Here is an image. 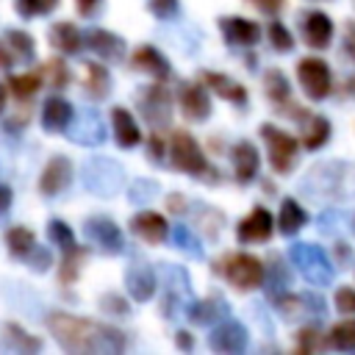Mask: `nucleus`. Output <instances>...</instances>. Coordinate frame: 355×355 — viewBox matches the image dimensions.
<instances>
[{"instance_id":"cd10ccee","label":"nucleus","mask_w":355,"mask_h":355,"mask_svg":"<svg viewBox=\"0 0 355 355\" xmlns=\"http://www.w3.org/2000/svg\"><path fill=\"white\" fill-rule=\"evenodd\" d=\"M305 222H308L305 208H302L297 200H283L280 214H277V230H280L283 236H294L300 227H305Z\"/></svg>"},{"instance_id":"603ef678","label":"nucleus","mask_w":355,"mask_h":355,"mask_svg":"<svg viewBox=\"0 0 355 355\" xmlns=\"http://www.w3.org/2000/svg\"><path fill=\"white\" fill-rule=\"evenodd\" d=\"M11 205V189L6 183H0V214H6Z\"/></svg>"},{"instance_id":"39448f33","label":"nucleus","mask_w":355,"mask_h":355,"mask_svg":"<svg viewBox=\"0 0 355 355\" xmlns=\"http://www.w3.org/2000/svg\"><path fill=\"white\" fill-rule=\"evenodd\" d=\"M261 136H263V141H266L272 169L280 172V175L291 172V166L297 164L300 141H297L291 133H286V130H280V128H275V125H261Z\"/></svg>"},{"instance_id":"de8ad7c7","label":"nucleus","mask_w":355,"mask_h":355,"mask_svg":"<svg viewBox=\"0 0 355 355\" xmlns=\"http://www.w3.org/2000/svg\"><path fill=\"white\" fill-rule=\"evenodd\" d=\"M344 50H347V55L355 61V19L347 22V28H344Z\"/></svg>"},{"instance_id":"c9c22d12","label":"nucleus","mask_w":355,"mask_h":355,"mask_svg":"<svg viewBox=\"0 0 355 355\" xmlns=\"http://www.w3.org/2000/svg\"><path fill=\"white\" fill-rule=\"evenodd\" d=\"M39 86H42V75H31V72L28 75H11L8 83H6V89H11V94L19 97V100L22 97H31Z\"/></svg>"},{"instance_id":"ddd939ff","label":"nucleus","mask_w":355,"mask_h":355,"mask_svg":"<svg viewBox=\"0 0 355 355\" xmlns=\"http://www.w3.org/2000/svg\"><path fill=\"white\" fill-rule=\"evenodd\" d=\"M219 28H222L225 39H227L230 44H236V47H252V44H258V39H261L258 22L244 19V17H225V19L219 22Z\"/></svg>"},{"instance_id":"b1692460","label":"nucleus","mask_w":355,"mask_h":355,"mask_svg":"<svg viewBox=\"0 0 355 355\" xmlns=\"http://www.w3.org/2000/svg\"><path fill=\"white\" fill-rule=\"evenodd\" d=\"M202 78V83L208 86V89H214L222 100H227V103H247V89L241 86V83H236L233 78H227V75H219V72H202L200 75Z\"/></svg>"},{"instance_id":"a19ab883","label":"nucleus","mask_w":355,"mask_h":355,"mask_svg":"<svg viewBox=\"0 0 355 355\" xmlns=\"http://www.w3.org/2000/svg\"><path fill=\"white\" fill-rule=\"evenodd\" d=\"M6 42L11 44V50L17 53V55H22V58H33V39L25 33V31H8L6 33Z\"/></svg>"},{"instance_id":"412c9836","label":"nucleus","mask_w":355,"mask_h":355,"mask_svg":"<svg viewBox=\"0 0 355 355\" xmlns=\"http://www.w3.org/2000/svg\"><path fill=\"white\" fill-rule=\"evenodd\" d=\"M130 227H133L136 236H141L147 244H161V241L166 239V233H169L166 219H164L161 214H155V211H141V214H136L133 222H130Z\"/></svg>"},{"instance_id":"6e6552de","label":"nucleus","mask_w":355,"mask_h":355,"mask_svg":"<svg viewBox=\"0 0 355 355\" xmlns=\"http://www.w3.org/2000/svg\"><path fill=\"white\" fill-rule=\"evenodd\" d=\"M275 230V216L263 208V205H255L236 227V236L241 244H261V241H269Z\"/></svg>"},{"instance_id":"37998d69","label":"nucleus","mask_w":355,"mask_h":355,"mask_svg":"<svg viewBox=\"0 0 355 355\" xmlns=\"http://www.w3.org/2000/svg\"><path fill=\"white\" fill-rule=\"evenodd\" d=\"M333 302H336V311H341V313H347V316H355V288H352V286L336 288Z\"/></svg>"},{"instance_id":"a878e982","label":"nucleus","mask_w":355,"mask_h":355,"mask_svg":"<svg viewBox=\"0 0 355 355\" xmlns=\"http://www.w3.org/2000/svg\"><path fill=\"white\" fill-rule=\"evenodd\" d=\"M86 42H89V47H92L97 55H103V58H122V53H125V42H122L116 33L103 31V28H92V31L86 33Z\"/></svg>"},{"instance_id":"f8f14e48","label":"nucleus","mask_w":355,"mask_h":355,"mask_svg":"<svg viewBox=\"0 0 355 355\" xmlns=\"http://www.w3.org/2000/svg\"><path fill=\"white\" fill-rule=\"evenodd\" d=\"M86 236L103 250V252H122V233L119 227L105 216H92L86 222Z\"/></svg>"},{"instance_id":"6e6d98bb","label":"nucleus","mask_w":355,"mask_h":355,"mask_svg":"<svg viewBox=\"0 0 355 355\" xmlns=\"http://www.w3.org/2000/svg\"><path fill=\"white\" fill-rule=\"evenodd\" d=\"M336 255H338V261H347V258H352V250H349V244H347V241H338V244H336Z\"/></svg>"},{"instance_id":"5fc2aeb1","label":"nucleus","mask_w":355,"mask_h":355,"mask_svg":"<svg viewBox=\"0 0 355 355\" xmlns=\"http://www.w3.org/2000/svg\"><path fill=\"white\" fill-rule=\"evenodd\" d=\"M186 197H180V194H172L169 200H166V205H169V211H183L186 208V202H183Z\"/></svg>"},{"instance_id":"bb28decb","label":"nucleus","mask_w":355,"mask_h":355,"mask_svg":"<svg viewBox=\"0 0 355 355\" xmlns=\"http://www.w3.org/2000/svg\"><path fill=\"white\" fill-rule=\"evenodd\" d=\"M130 64H133L136 69H141V72H150V75L158 78V80L169 78V64H166V58H164L155 47H139V50L133 53Z\"/></svg>"},{"instance_id":"e433bc0d","label":"nucleus","mask_w":355,"mask_h":355,"mask_svg":"<svg viewBox=\"0 0 355 355\" xmlns=\"http://www.w3.org/2000/svg\"><path fill=\"white\" fill-rule=\"evenodd\" d=\"M266 36H269V42H272V47L275 50H280V53H288L291 47H294V36L288 33V28L283 25V22H269V28H266Z\"/></svg>"},{"instance_id":"6ab92c4d","label":"nucleus","mask_w":355,"mask_h":355,"mask_svg":"<svg viewBox=\"0 0 355 355\" xmlns=\"http://www.w3.org/2000/svg\"><path fill=\"white\" fill-rule=\"evenodd\" d=\"M258 166H261V158H258V150L252 141H236L233 144V172H236V180L239 183H250L255 175H258Z\"/></svg>"},{"instance_id":"a211bd4d","label":"nucleus","mask_w":355,"mask_h":355,"mask_svg":"<svg viewBox=\"0 0 355 355\" xmlns=\"http://www.w3.org/2000/svg\"><path fill=\"white\" fill-rule=\"evenodd\" d=\"M330 139V119L322 114H302V128H300V144L305 150H319Z\"/></svg>"},{"instance_id":"c756f323","label":"nucleus","mask_w":355,"mask_h":355,"mask_svg":"<svg viewBox=\"0 0 355 355\" xmlns=\"http://www.w3.org/2000/svg\"><path fill=\"white\" fill-rule=\"evenodd\" d=\"M108 86H111V78H108V69L103 64H86V78H83V89L92 100H103L108 94Z\"/></svg>"},{"instance_id":"1a4fd4ad","label":"nucleus","mask_w":355,"mask_h":355,"mask_svg":"<svg viewBox=\"0 0 355 355\" xmlns=\"http://www.w3.org/2000/svg\"><path fill=\"white\" fill-rule=\"evenodd\" d=\"M139 108H141V116L150 122V125H166L169 122V114H172V100H169V92L164 86H147L139 97Z\"/></svg>"},{"instance_id":"bf43d9fd","label":"nucleus","mask_w":355,"mask_h":355,"mask_svg":"<svg viewBox=\"0 0 355 355\" xmlns=\"http://www.w3.org/2000/svg\"><path fill=\"white\" fill-rule=\"evenodd\" d=\"M349 92H352V94H355V75H352V78H349Z\"/></svg>"},{"instance_id":"58836bf2","label":"nucleus","mask_w":355,"mask_h":355,"mask_svg":"<svg viewBox=\"0 0 355 355\" xmlns=\"http://www.w3.org/2000/svg\"><path fill=\"white\" fill-rule=\"evenodd\" d=\"M42 78H44V83H50L53 89H61V86L69 80V72H67V67H64L58 58H50V61L42 67Z\"/></svg>"},{"instance_id":"5701e85b","label":"nucleus","mask_w":355,"mask_h":355,"mask_svg":"<svg viewBox=\"0 0 355 355\" xmlns=\"http://www.w3.org/2000/svg\"><path fill=\"white\" fill-rule=\"evenodd\" d=\"M72 116H75V111H72V105L64 97H50L44 103V108H42V125L47 130H53V133L67 130L69 122H72Z\"/></svg>"},{"instance_id":"c03bdc74","label":"nucleus","mask_w":355,"mask_h":355,"mask_svg":"<svg viewBox=\"0 0 355 355\" xmlns=\"http://www.w3.org/2000/svg\"><path fill=\"white\" fill-rule=\"evenodd\" d=\"M147 8H150L155 17L169 19V17H175V14H178V0H150V3H147Z\"/></svg>"},{"instance_id":"9d476101","label":"nucleus","mask_w":355,"mask_h":355,"mask_svg":"<svg viewBox=\"0 0 355 355\" xmlns=\"http://www.w3.org/2000/svg\"><path fill=\"white\" fill-rule=\"evenodd\" d=\"M300 28H302V39H305L308 47H313V50L330 47V42H333V19L324 11H305Z\"/></svg>"},{"instance_id":"49530a36","label":"nucleus","mask_w":355,"mask_h":355,"mask_svg":"<svg viewBox=\"0 0 355 355\" xmlns=\"http://www.w3.org/2000/svg\"><path fill=\"white\" fill-rule=\"evenodd\" d=\"M258 11H263V14H277V11H283V6H286V0H250Z\"/></svg>"},{"instance_id":"8fccbe9b","label":"nucleus","mask_w":355,"mask_h":355,"mask_svg":"<svg viewBox=\"0 0 355 355\" xmlns=\"http://www.w3.org/2000/svg\"><path fill=\"white\" fill-rule=\"evenodd\" d=\"M33 269H47V263H50V252H44V250H36L33 247Z\"/></svg>"},{"instance_id":"4468645a","label":"nucleus","mask_w":355,"mask_h":355,"mask_svg":"<svg viewBox=\"0 0 355 355\" xmlns=\"http://www.w3.org/2000/svg\"><path fill=\"white\" fill-rule=\"evenodd\" d=\"M180 108H183V116L186 119L202 122L211 114V100H208V94H205L202 86H197V83H180Z\"/></svg>"},{"instance_id":"a18cd8bd","label":"nucleus","mask_w":355,"mask_h":355,"mask_svg":"<svg viewBox=\"0 0 355 355\" xmlns=\"http://www.w3.org/2000/svg\"><path fill=\"white\" fill-rule=\"evenodd\" d=\"M100 308L108 311V313H116V316L128 313V302H125L122 297H116V294H105V297L100 300Z\"/></svg>"},{"instance_id":"72a5a7b5","label":"nucleus","mask_w":355,"mask_h":355,"mask_svg":"<svg viewBox=\"0 0 355 355\" xmlns=\"http://www.w3.org/2000/svg\"><path fill=\"white\" fill-rule=\"evenodd\" d=\"M6 336H8V341H11L17 349H22V352H39V349H42V341H39L36 336H31L25 327L14 324V322L6 324Z\"/></svg>"},{"instance_id":"2f4dec72","label":"nucleus","mask_w":355,"mask_h":355,"mask_svg":"<svg viewBox=\"0 0 355 355\" xmlns=\"http://www.w3.org/2000/svg\"><path fill=\"white\" fill-rule=\"evenodd\" d=\"M6 244H8L11 255L22 258V255H31V252H33L36 239H33V233H31L28 227H11V230L6 233Z\"/></svg>"},{"instance_id":"9b49d317","label":"nucleus","mask_w":355,"mask_h":355,"mask_svg":"<svg viewBox=\"0 0 355 355\" xmlns=\"http://www.w3.org/2000/svg\"><path fill=\"white\" fill-rule=\"evenodd\" d=\"M263 92H266V97L280 108V114H291V116L302 119L305 108H297V105L291 103V86H288V78H286L280 69H269V72L263 75Z\"/></svg>"},{"instance_id":"4c0bfd02","label":"nucleus","mask_w":355,"mask_h":355,"mask_svg":"<svg viewBox=\"0 0 355 355\" xmlns=\"http://www.w3.org/2000/svg\"><path fill=\"white\" fill-rule=\"evenodd\" d=\"M324 338H322V333L316 330V327H302L300 333H297V352H316V349H324Z\"/></svg>"},{"instance_id":"7c9ffc66","label":"nucleus","mask_w":355,"mask_h":355,"mask_svg":"<svg viewBox=\"0 0 355 355\" xmlns=\"http://www.w3.org/2000/svg\"><path fill=\"white\" fill-rule=\"evenodd\" d=\"M327 344L333 349H341V352H352L355 349V319H341L330 327L327 333Z\"/></svg>"},{"instance_id":"4be33fe9","label":"nucleus","mask_w":355,"mask_h":355,"mask_svg":"<svg viewBox=\"0 0 355 355\" xmlns=\"http://www.w3.org/2000/svg\"><path fill=\"white\" fill-rule=\"evenodd\" d=\"M111 125H114V139L119 147H133L141 141V133H139V125L133 119V114L122 105L111 108Z\"/></svg>"},{"instance_id":"79ce46f5","label":"nucleus","mask_w":355,"mask_h":355,"mask_svg":"<svg viewBox=\"0 0 355 355\" xmlns=\"http://www.w3.org/2000/svg\"><path fill=\"white\" fill-rule=\"evenodd\" d=\"M50 239H53V244H58L61 250L75 247V236H72V230L67 227V222H61V219H53V222H50Z\"/></svg>"},{"instance_id":"09e8293b","label":"nucleus","mask_w":355,"mask_h":355,"mask_svg":"<svg viewBox=\"0 0 355 355\" xmlns=\"http://www.w3.org/2000/svg\"><path fill=\"white\" fill-rule=\"evenodd\" d=\"M161 153H164V139H161L158 133H153V136H150V150H147L150 161H158V158H161Z\"/></svg>"},{"instance_id":"f3484780","label":"nucleus","mask_w":355,"mask_h":355,"mask_svg":"<svg viewBox=\"0 0 355 355\" xmlns=\"http://www.w3.org/2000/svg\"><path fill=\"white\" fill-rule=\"evenodd\" d=\"M67 133H69L72 141H78V144H100V141L105 139L103 122H100V116H97L94 111H83L78 119L72 116Z\"/></svg>"},{"instance_id":"864d4df0","label":"nucleus","mask_w":355,"mask_h":355,"mask_svg":"<svg viewBox=\"0 0 355 355\" xmlns=\"http://www.w3.org/2000/svg\"><path fill=\"white\" fill-rule=\"evenodd\" d=\"M175 344H178L180 349H191V344H194V341H191V336H189L186 330H178V336H175Z\"/></svg>"},{"instance_id":"20e7f679","label":"nucleus","mask_w":355,"mask_h":355,"mask_svg":"<svg viewBox=\"0 0 355 355\" xmlns=\"http://www.w3.org/2000/svg\"><path fill=\"white\" fill-rule=\"evenodd\" d=\"M169 155H172V166L180 169V172H189V175H197V178L211 172V166H208L200 144L186 130H175L172 133V139H169Z\"/></svg>"},{"instance_id":"dca6fc26","label":"nucleus","mask_w":355,"mask_h":355,"mask_svg":"<svg viewBox=\"0 0 355 355\" xmlns=\"http://www.w3.org/2000/svg\"><path fill=\"white\" fill-rule=\"evenodd\" d=\"M125 283H128L130 297L139 300V302H147L155 294V286H158L155 272L147 263H130V269L125 272Z\"/></svg>"},{"instance_id":"473e14b6","label":"nucleus","mask_w":355,"mask_h":355,"mask_svg":"<svg viewBox=\"0 0 355 355\" xmlns=\"http://www.w3.org/2000/svg\"><path fill=\"white\" fill-rule=\"evenodd\" d=\"M83 258H86V250L83 247H69L67 250V255H64V261H61V272H58V280L61 283H72L75 277H78V272H80V263H83Z\"/></svg>"},{"instance_id":"f03ea898","label":"nucleus","mask_w":355,"mask_h":355,"mask_svg":"<svg viewBox=\"0 0 355 355\" xmlns=\"http://www.w3.org/2000/svg\"><path fill=\"white\" fill-rule=\"evenodd\" d=\"M214 272L225 275L227 283L239 291H252L266 280V266L261 263V258H255L250 252H233L225 261H216Z\"/></svg>"},{"instance_id":"7ed1b4c3","label":"nucleus","mask_w":355,"mask_h":355,"mask_svg":"<svg viewBox=\"0 0 355 355\" xmlns=\"http://www.w3.org/2000/svg\"><path fill=\"white\" fill-rule=\"evenodd\" d=\"M291 263L300 269V275L313 283V286H327L333 280V272L336 266L330 263V258L324 255V250L319 244H308V241H300V244H291Z\"/></svg>"},{"instance_id":"f257e3e1","label":"nucleus","mask_w":355,"mask_h":355,"mask_svg":"<svg viewBox=\"0 0 355 355\" xmlns=\"http://www.w3.org/2000/svg\"><path fill=\"white\" fill-rule=\"evenodd\" d=\"M47 330L53 338L69 349V352H97V355H114L125 349V336L116 327L80 319L72 313H50L47 316Z\"/></svg>"},{"instance_id":"423d86ee","label":"nucleus","mask_w":355,"mask_h":355,"mask_svg":"<svg viewBox=\"0 0 355 355\" xmlns=\"http://www.w3.org/2000/svg\"><path fill=\"white\" fill-rule=\"evenodd\" d=\"M297 80H300L302 92L311 100H324L330 94V89H333V75H330L327 61H322L316 55L300 58V64H297Z\"/></svg>"},{"instance_id":"4d7b16f0","label":"nucleus","mask_w":355,"mask_h":355,"mask_svg":"<svg viewBox=\"0 0 355 355\" xmlns=\"http://www.w3.org/2000/svg\"><path fill=\"white\" fill-rule=\"evenodd\" d=\"M11 67V55H8V50L0 44V69H8Z\"/></svg>"},{"instance_id":"393cba45","label":"nucleus","mask_w":355,"mask_h":355,"mask_svg":"<svg viewBox=\"0 0 355 355\" xmlns=\"http://www.w3.org/2000/svg\"><path fill=\"white\" fill-rule=\"evenodd\" d=\"M186 313H189V319H191L194 324H216V322L227 313V302H225L222 297L211 294V297H205V300L189 305Z\"/></svg>"},{"instance_id":"aec40b11","label":"nucleus","mask_w":355,"mask_h":355,"mask_svg":"<svg viewBox=\"0 0 355 355\" xmlns=\"http://www.w3.org/2000/svg\"><path fill=\"white\" fill-rule=\"evenodd\" d=\"M69 175H72V164H69V158H64V155H53L50 161H47V166H44V172H42V180H39V189H42V194H58L67 183H69Z\"/></svg>"},{"instance_id":"c85d7f7f","label":"nucleus","mask_w":355,"mask_h":355,"mask_svg":"<svg viewBox=\"0 0 355 355\" xmlns=\"http://www.w3.org/2000/svg\"><path fill=\"white\" fill-rule=\"evenodd\" d=\"M50 42L53 47H58L61 53H78L80 50V31L72 22H55L50 28Z\"/></svg>"},{"instance_id":"3c124183","label":"nucleus","mask_w":355,"mask_h":355,"mask_svg":"<svg viewBox=\"0 0 355 355\" xmlns=\"http://www.w3.org/2000/svg\"><path fill=\"white\" fill-rule=\"evenodd\" d=\"M97 3H100V0H75V6H78V14H83V17H89V14L97 8Z\"/></svg>"},{"instance_id":"0eeeda50","label":"nucleus","mask_w":355,"mask_h":355,"mask_svg":"<svg viewBox=\"0 0 355 355\" xmlns=\"http://www.w3.org/2000/svg\"><path fill=\"white\" fill-rule=\"evenodd\" d=\"M83 178H86V189H92L97 194H114L122 186V169L114 161H105V158H97V161L86 164Z\"/></svg>"},{"instance_id":"13d9d810","label":"nucleus","mask_w":355,"mask_h":355,"mask_svg":"<svg viewBox=\"0 0 355 355\" xmlns=\"http://www.w3.org/2000/svg\"><path fill=\"white\" fill-rule=\"evenodd\" d=\"M3 105H6V86H0V111H3Z\"/></svg>"},{"instance_id":"f704fd0d","label":"nucleus","mask_w":355,"mask_h":355,"mask_svg":"<svg viewBox=\"0 0 355 355\" xmlns=\"http://www.w3.org/2000/svg\"><path fill=\"white\" fill-rule=\"evenodd\" d=\"M172 239H175V247H180L186 255H191V258H200V255H202V244H200V239L191 233L189 225H178V227L172 230Z\"/></svg>"},{"instance_id":"2eb2a0df","label":"nucleus","mask_w":355,"mask_h":355,"mask_svg":"<svg viewBox=\"0 0 355 355\" xmlns=\"http://www.w3.org/2000/svg\"><path fill=\"white\" fill-rule=\"evenodd\" d=\"M208 344H211V349H216V352H241V349L247 347V330H244L239 322L216 324L214 333L208 336Z\"/></svg>"},{"instance_id":"ea45409f","label":"nucleus","mask_w":355,"mask_h":355,"mask_svg":"<svg viewBox=\"0 0 355 355\" xmlns=\"http://www.w3.org/2000/svg\"><path fill=\"white\" fill-rule=\"evenodd\" d=\"M58 6V0H14V8L22 17H39V14H50Z\"/></svg>"}]
</instances>
